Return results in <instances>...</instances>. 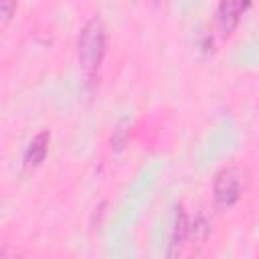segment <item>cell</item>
I'll return each instance as SVG.
<instances>
[{
    "mask_svg": "<svg viewBox=\"0 0 259 259\" xmlns=\"http://www.w3.org/2000/svg\"><path fill=\"white\" fill-rule=\"evenodd\" d=\"M249 6H251V0H221L219 10H217V24L221 32L231 34Z\"/></svg>",
    "mask_w": 259,
    "mask_h": 259,
    "instance_id": "obj_3",
    "label": "cell"
},
{
    "mask_svg": "<svg viewBox=\"0 0 259 259\" xmlns=\"http://www.w3.org/2000/svg\"><path fill=\"white\" fill-rule=\"evenodd\" d=\"M247 186V172L241 168H225L214 178V200L221 206L235 204Z\"/></svg>",
    "mask_w": 259,
    "mask_h": 259,
    "instance_id": "obj_2",
    "label": "cell"
},
{
    "mask_svg": "<svg viewBox=\"0 0 259 259\" xmlns=\"http://www.w3.org/2000/svg\"><path fill=\"white\" fill-rule=\"evenodd\" d=\"M105 51H107L105 26L99 18H93L83 26V30L79 34V40H77L79 63H81V69H83V73L87 75L89 81L95 79V75L101 67V61L105 57Z\"/></svg>",
    "mask_w": 259,
    "mask_h": 259,
    "instance_id": "obj_1",
    "label": "cell"
},
{
    "mask_svg": "<svg viewBox=\"0 0 259 259\" xmlns=\"http://www.w3.org/2000/svg\"><path fill=\"white\" fill-rule=\"evenodd\" d=\"M47 150H49V134L47 132H40V134H36L30 140V144L26 148V154H24V162L28 166H38L45 160Z\"/></svg>",
    "mask_w": 259,
    "mask_h": 259,
    "instance_id": "obj_4",
    "label": "cell"
},
{
    "mask_svg": "<svg viewBox=\"0 0 259 259\" xmlns=\"http://www.w3.org/2000/svg\"><path fill=\"white\" fill-rule=\"evenodd\" d=\"M190 237V223L186 221V214L182 208H178V214H176V223H174V231H172V249H170V255H176L180 253V247L184 245V241Z\"/></svg>",
    "mask_w": 259,
    "mask_h": 259,
    "instance_id": "obj_5",
    "label": "cell"
},
{
    "mask_svg": "<svg viewBox=\"0 0 259 259\" xmlns=\"http://www.w3.org/2000/svg\"><path fill=\"white\" fill-rule=\"evenodd\" d=\"M16 10V0H0V12H2V24H8L12 14Z\"/></svg>",
    "mask_w": 259,
    "mask_h": 259,
    "instance_id": "obj_6",
    "label": "cell"
}]
</instances>
